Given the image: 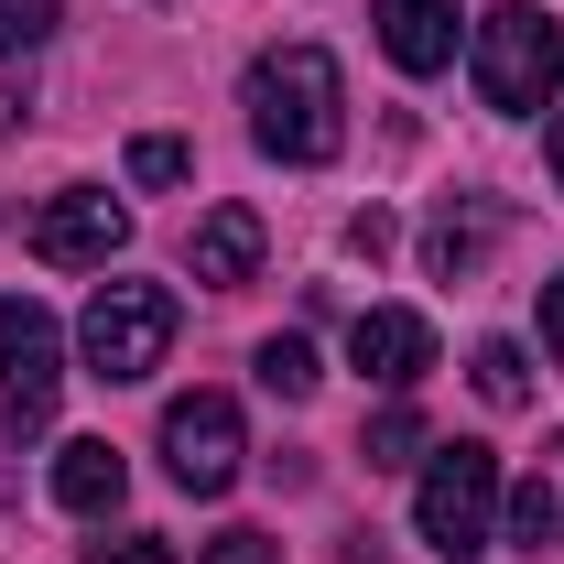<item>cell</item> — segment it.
Returning <instances> with one entry per match:
<instances>
[{
  "mask_svg": "<svg viewBox=\"0 0 564 564\" xmlns=\"http://www.w3.org/2000/svg\"><path fill=\"white\" fill-rule=\"evenodd\" d=\"M554 532H564V499L543 489V478H521V489H510V543H521V554H543Z\"/></svg>",
  "mask_w": 564,
  "mask_h": 564,
  "instance_id": "14",
  "label": "cell"
},
{
  "mask_svg": "<svg viewBox=\"0 0 564 564\" xmlns=\"http://www.w3.org/2000/svg\"><path fill=\"white\" fill-rule=\"evenodd\" d=\"M76 348H87V380H152L174 348V293L163 282H98Z\"/></svg>",
  "mask_w": 564,
  "mask_h": 564,
  "instance_id": "3",
  "label": "cell"
},
{
  "mask_svg": "<svg viewBox=\"0 0 564 564\" xmlns=\"http://www.w3.org/2000/svg\"><path fill=\"white\" fill-rule=\"evenodd\" d=\"M499 239V207H445L434 228H423V261H434V282H467L478 261H489Z\"/></svg>",
  "mask_w": 564,
  "mask_h": 564,
  "instance_id": "12",
  "label": "cell"
},
{
  "mask_svg": "<svg viewBox=\"0 0 564 564\" xmlns=\"http://www.w3.org/2000/svg\"><path fill=\"white\" fill-rule=\"evenodd\" d=\"M185 272L217 282V293H239V282L261 272V217H250V207H217L207 228H196V250H185Z\"/></svg>",
  "mask_w": 564,
  "mask_h": 564,
  "instance_id": "11",
  "label": "cell"
},
{
  "mask_svg": "<svg viewBox=\"0 0 564 564\" xmlns=\"http://www.w3.org/2000/svg\"><path fill=\"white\" fill-rule=\"evenodd\" d=\"M185 163H196V152H185L174 131H141L131 141V185H185Z\"/></svg>",
  "mask_w": 564,
  "mask_h": 564,
  "instance_id": "18",
  "label": "cell"
},
{
  "mask_svg": "<svg viewBox=\"0 0 564 564\" xmlns=\"http://www.w3.org/2000/svg\"><path fill=\"white\" fill-rule=\"evenodd\" d=\"M315 380H326V369H315V348H304V337H272V348H261V391H282V402H304Z\"/></svg>",
  "mask_w": 564,
  "mask_h": 564,
  "instance_id": "16",
  "label": "cell"
},
{
  "mask_svg": "<svg viewBox=\"0 0 564 564\" xmlns=\"http://www.w3.org/2000/svg\"><path fill=\"white\" fill-rule=\"evenodd\" d=\"M0 499H11V467H0Z\"/></svg>",
  "mask_w": 564,
  "mask_h": 564,
  "instance_id": "25",
  "label": "cell"
},
{
  "mask_svg": "<svg viewBox=\"0 0 564 564\" xmlns=\"http://www.w3.org/2000/svg\"><path fill=\"white\" fill-rule=\"evenodd\" d=\"M369 22H380V55L402 76L456 66V0H369Z\"/></svg>",
  "mask_w": 564,
  "mask_h": 564,
  "instance_id": "9",
  "label": "cell"
},
{
  "mask_svg": "<svg viewBox=\"0 0 564 564\" xmlns=\"http://www.w3.org/2000/svg\"><path fill=\"white\" fill-rule=\"evenodd\" d=\"M543 348H554V369H564V272L543 282Z\"/></svg>",
  "mask_w": 564,
  "mask_h": 564,
  "instance_id": "22",
  "label": "cell"
},
{
  "mask_svg": "<svg viewBox=\"0 0 564 564\" xmlns=\"http://www.w3.org/2000/svg\"><path fill=\"white\" fill-rule=\"evenodd\" d=\"M22 109H33V98H22V87H0V131H22Z\"/></svg>",
  "mask_w": 564,
  "mask_h": 564,
  "instance_id": "23",
  "label": "cell"
},
{
  "mask_svg": "<svg viewBox=\"0 0 564 564\" xmlns=\"http://www.w3.org/2000/svg\"><path fill=\"white\" fill-rule=\"evenodd\" d=\"M207 564H282V543H272V532H217Z\"/></svg>",
  "mask_w": 564,
  "mask_h": 564,
  "instance_id": "20",
  "label": "cell"
},
{
  "mask_svg": "<svg viewBox=\"0 0 564 564\" xmlns=\"http://www.w3.org/2000/svg\"><path fill=\"white\" fill-rule=\"evenodd\" d=\"M467 369H478V391H489L499 413H521V402H532V358L510 348V337H489V348L467 358Z\"/></svg>",
  "mask_w": 564,
  "mask_h": 564,
  "instance_id": "13",
  "label": "cell"
},
{
  "mask_svg": "<svg viewBox=\"0 0 564 564\" xmlns=\"http://www.w3.org/2000/svg\"><path fill=\"white\" fill-rule=\"evenodd\" d=\"M413 521H423V543H434L445 564L489 554V521H499V456H489V445H434Z\"/></svg>",
  "mask_w": 564,
  "mask_h": 564,
  "instance_id": "4",
  "label": "cell"
},
{
  "mask_svg": "<svg viewBox=\"0 0 564 564\" xmlns=\"http://www.w3.org/2000/svg\"><path fill=\"white\" fill-rule=\"evenodd\" d=\"M348 250H358V261H380V250H391V217H380V207L348 217Z\"/></svg>",
  "mask_w": 564,
  "mask_h": 564,
  "instance_id": "21",
  "label": "cell"
},
{
  "mask_svg": "<svg viewBox=\"0 0 564 564\" xmlns=\"http://www.w3.org/2000/svg\"><path fill=\"white\" fill-rule=\"evenodd\" d=\"M358 456H369V467H413V456H423V413H413V402H391V413L369 423Z\"/></svg>",
  "mask_w": 564,
  "mask_h": 564,
  "instance_id": "15",
  "label": "cell"
},
{
  "mask_svg": "<svg viewBox=\"0 0 564 564\" xmlns=\"http://www.w3.org/2000/svg\"><path fill=\"white\" fill-rule=\"evenodd\" d=\"M543 163H554V174H564V120H543Z\"/></svg>",
  "mask_w": 564,
  "mask_h": 564,
  "instance_id": "24",
  "label": "cell"
},
{
  "mask_svg": "<svg viewBox=\"0 0 564 564\" xmlns=\"http://www.w3.org/2000/svg\"><path fill=\"white\" fill-rule=\"evenodd\" d=\"M87 564H185L163 532H120V543H87Z\"/></svg>",
  "mask_w": 564,
  "mask_h": 564,
  "instance_id": "19",
  "label": "cell"
},
{
  "mask_svg": "<svg viewBox=\"0 0 564 564\" xmlns=\"http://www.w3.org/2000/svg\"><path fill=\"white\" fill-rule=\"evenodd\" d=\"M131 239V217L109 207V196H55V207L33 217V261H55V272H109V250Z\"/></svg>",
  "mask_w": 564,
  "mask_h": 564,
  "instance_id": "7",
  "label": "cell"
},
{
  "mask_svg": "<svg viewBox=\"0 0 564 564\" xmlns=\"http://www.w3.org/2000/svg\"><path fill=\"white\" fill-rule=\"evenodd\" d=\"M348 358L380 380V391H413L423 369H434V326H423V315H402V304H369V315L348 326Z\"/></svg>",
  "mask_w": 564,
  "mask_h": 564,
  "instance_id": "8",
  "label": "cell"
},
{
  "mask_svg": "<svg viewBox=\"0 0 564 564\" xmlns=\"http://www.w3.org/2000/svg\"><path fill=\"white\" fill-rule=\"evenodd\" d=\"M55 22H66V0H0V55H33Z\"/></svg>",
  "mask_w": 564,
  "mask_h": 564,
  "instance_id": "17",
  "label": "cell"
},
{
  "mask_svg": "<svg viewBox=\"0 0 564 564\" xmlns=\"http://www.w3.org/2000/svg\"><path fill=\"white\" fill-rule=\"evenodd\" d=\"M554 76H564V33L532 0H499L478 22V98L499 120H532V109H554Z\"/></svg>",
  "mask_w": 564,
  "mask_h": 564,
  "instance_id": "2",
  "label": "cell"
},
{
  "mask_svg": "<svg viewBox=\"0 0 564 564\" xmlns=\"http://www.w3.org/2000/svg\"><path fill=\"white\" fill-rule=\"evenodd\" d=\"M163 467H174V489L217 499L239 478V402H228V391H185V402L163 413Z\"/></svg>",
  "mask_w": 564,
  "mask_h": 564,
  "instance_id": "5",
  "label": "cell"
},
{
  "mask_svg": "<svg viewBox=\"0 0 564 564\" xmlns=\"http://www.w3.org/2000/svg\"><path fill=\"white\" fill-rule=\"evenodd\" d=\"M120 489H131V467H120V445H109V434H76V445H55V499H66L76 521L120 510Z\"/></svg>",
  "mask_w": 564,
  "mask_h": 564,
  "instance_id": "10",
  "label": "cell"
},
{
  "mask_svg": "<svg viewBox=\"0 0 564 564\" xmlns=\"http://www.w3.org/2000/svg\"><path fill=\"white\" fill-rule=\"evenodd\" d=\"M55 380H66V358H55V315L33 304V293H11L0 304V402L22 423L55 413Z\"/></svg>",
  "mask_w": 564,
  "mask_h": 564,
  "instance_id": "6",
  "label": "cell"
},
{
  "mask_svg": "<svg viewBox=\"0 0 564 564\" xmlns=\"http://www.w3.org/2000/svg\"><path fill=\"white\" fill-rule=\"evenodd\" d=\"M250 141L272 163H337L348 141V76L326 44H272L250 66Z\"/></svg>",
  "mask_w": 564,
  "mask_h": 564,
  "instance_id": "1",
  "label": "cell"
}]
</instances>
